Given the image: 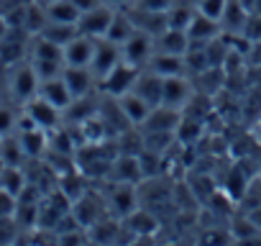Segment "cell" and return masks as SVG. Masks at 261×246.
I'll return each instance as SVG.
<instances>
[{
    "label": "cell",
    "instance_id": "1",
    "mask_svg": "<svg viewBox=\"0 0 261 246\" xmlns=\"http://www.w3.org/2000/svg\"><path fill=\"white\" fill-rule=\"evenodd\" d=\"M139 77H141V67L120 59V62L102 77L100 90H102L108 97H120V95H125V92H130V90L136 87Z\"/></svg>",
    "mask_w": 261,
    "mask_h": 246
},
{
    "label": "cell",
    "instance_id": "2",
    "mask_svg": "<svg viewBox=\"0 0 261 246\" xmlns=\"http://www.w3.org/2000/svg\"><path fill=\"white\" fill-rule=\"evenodd\" d=\"M72 215L77 218V223H80L82 228H90V226H95L100 218H105V215H110V213H108L105 198H100L97 192L87 190V192H82V195L72 203Z\"/></svg>",
    "mask_w": 261,
    "mask_h": 246
},
{
    "label": "cell",
    "instance_id": "3",
    "mask_svg": "<svg viewBox=\"0 0 261 246\" xmlns=\"http://www.w3.org/2000/svg\"><path fill=\"white\" fill-rule=\"evenodd\" d=\"M139 200H141V198H139V187H136V185H125V182H115V185L110 187L108 198H105L108 213L115 215V218H120V220L139 208Z\"/></svg>",
    "mask_w": 261,
    "mask_h": 246
},
{
    "label": "cell",
    "instance_id": "4",
    "mask_svg": "<svg viewBox=\"0 0 261 246\" xmlns=\"http://www.w3.org/2000/svg\"><path fill=\"white\" fill-rule=\"evenodd\" d=\"M113 16H115L113 6H110V3H100V6H95V8H90V11H85V13L80 16L77 29H80V34H85V36L102 39V36L108 34V29H110Z\"/></svg>",
    "mask_w": 261,
    "mask_h": 246
},
{
    "label": "cell",
    "instance_id": "5",
    "mask_svg": "<svg viewBox=\"0 0 261 246\" xmlns=\"http://www.w3.org/2000/svg\"><path fill=\"white\" fill-rule=\"evenodd\" d=\"M39 87H41V80H39L34 64L18 62L16 69L11 72V92H13V97L21 100V103H29L31 97L39 95Z\"/></svg>",
    "mask_w": 261,
    "mask_h": 246
},
{
    "label": "cell",
    "instance_id": "6",
    "mask_svg": "<svg viewBox=\"0 0 261 246\" xmlns=\"http://www.w3.org/2000/svg\"><path fill=\"white\" fill-rule=\"evenodd\" d=\"M120 52H123L125 62H130V64H136V67L144 69L149 64L151 54H154V36L141 31V29H136L134 34H130V39L120 46Z\"/></svg>",
    "mask_w": 261,
    "mask_h": 246
},
{
    "label": "cell",
    "instance_id": "7",
    "mask_svg": "<svg viewBox=\"0 0 261 246\" xmlns=\"http://www.w3.org/2000/svg\"><path fill=\"white\" fill-rule=\"evenodd\" d=\"M110 180L113 182H125V185H141L146 180L144 167H141V157L136 154H118L110 169Z\"/></svg>",
    "mask_w": 261,
    "mask_h": 246
},
{
    "label": "cell",
    "instance_id": "8",
    "mask_svg": "<svg viewBox=\"0 0 261 246\" xmlns=\"http://www.w3.org/2000/svg\"><path fill=\"white\" fill-rule=\"evenodd\" d=\"M123 59V52H120V44H113L110 39H97L95 41V54H92V64L90 69L95 72L97 80H102L118 62Z\"/></svg>",
    "mask_w": 261,
    "mask_h": 246
},
{
    "label": "cell",
    "instance_id": "9",
    "mask_svg": "<svg viewBox=\"0 0 261 246\" xmlns=\"http://www.w3.org/2000/svg\"><path fill=\"white\" fill-rule=\"evenodd\" d=\"M26 113L36 120V126L44 129V131H54V129H59L62 115H64L57 105H51V103H49L46 97H41V95H36V97H31V100L26 103Z\"/></svg>",
    "mask_w": 261,
    "mask_h": 246
},
{
    "label": "cell",
    "instance_id": "10",
    "mask_svg": "<svg viewBox=\"0 0 261 246\" xmlns=\"http://www.w3.org/2000/svg\"><path fill=\"white\" fill-rule=\"evenodd\" d=\"M123 228L134 236V238H146V236H151V233H156L159 228H162V223H159V218H156V213L151 210V208H136L130 215H125L123 218Z\"/></svg>",
    "mask_w": 261,
    "mask_h": 246
},
{
    "label": "cell",
    "instance_id": "11",
    "mask_svg": "<svg viewBox=\"0 0 261 246\" xmlns=\"http://www.w3.org/2000/svg\"><path fill=\"white\" fill-rule=\"evenodd\" d=\"M125 13L130 16V21L136 23V29L151 34L154 39L169 29V18H167V11H146V8H139V6H128Z\"/></svg>",
    "mask_w": 261,
    "mask_h": 246
},
{
    "label": "cell",
    "instance_id": "12",
    "mask_svg": "<svg viewBox=\"0 0 261 246\" xmlns=\"http://www.w3.org/2000/svg\"><path fill=\"white\" fill-rule=\"evenodd\" d=\"M182 120V110L179 108H172V105H154L149 118L144 120L141 131H177Z\"/></svg>",
    "mask_w": 261,
    "mask_h": 246
},
{
    "label": "cell",
    "instance_id": "13",
    "mask_svg": "<svg viewBox=\"0 0 261 246\" xmlns=\"http://www.w3.org/2000/svg\"><path fill=\"white\" fill-rule=\"evenodd\" d=\"M95 41L92 36H74L67 46H64V64L67 67H90L92 64V54H95Z\"/></svg>",
    "mask_w": 261,
    "mask_h": 246
},
{
    "label": "cell",
    "instance_id": "14",
    "mask_svg": "<svg viewBox=\"0 0 261 246\" xmlns=\"http://www.w3.org/2000/svg\"><path fill=\"white\" fill-rule=\"evenodd\" d=\"M192 92H195V85H192V80H187L185 75L164 77V97H162V103L182 110V108L187 105V100L192 97Z\"/></svg>",
    "mask_w": 261,
    "mask_h": 246
},
{
    "label": "cell",
    "instance_id": "15",
    "mask_svg": "<svg viewBox=\"0 0 261 246\" xmlns=\"http://www.w3.org/2000/svg\"><path fill=\"white\" fill-rule=\"evenodd\" d=\"M118 103H120V110H123V115H125V120L130 123V126H144V120L149 118V113H151V108L154 105H149L139 92H125V95H120V97H115Z\"/></svg>",
    "mask_w": 261,
    "mask_h": 246
},
{
    "label": "cell",
    "instance_id": "16",
    "mask_svg": "<svg viewBox=\"0 0 261 246\" xmlns=\"http://www.w3.org/2000/svg\"><path fill=\"white\" fill-rule=\"evenodd\" d=\"M39 95L46 97L51 105H57L62 113H64V110L72 105V100H74V95H72V90L67 87V82H64L62 75H59V77H51V80H41Z\"/></svg>",
    "mask_w": 261,
    "mask_h": 246
},
{
    "label": "cell",
    "instance_id": "17",
    "mask_svg": "<svg viewBox=\"0 0 261 246\" xmlns=\"http://www.w3.org/2000/svg\"><path fill=\"white\" fill-rule=\"evenodd\" d=\"M26 36H31L26 29H13L11 26L8 36L0 41V62L3 64H18L23 52H26V44H23Z\"/></svg>",
    "mask_w": 261,
    "mask_h": 246
},
{
    "label": "cell",
    "instance_id": "18",
    "mask_svg": "<svg viewBox=\"0 0 261 246\" xmlns=\"http://www.w3.org/2000/svg\"><path fill=\"white\" fill-rule=\"evenodd\" d=\"M146 67L151 72L162 75V77H174V75H185L187 72L185 54H169V52H154Z\"/></svg>",
    "mask_w": 261,
    "mask_h": 246
},
{
    "label": "cell",
    "instance_id": "19",
    "mask_svg": "<svg viewBox=\"0 0 261 246\" xmlns=\"http://www.w3.org/2000/svg\"><path fill=\"white\" fill-rule=\"evenodd\" d=\"M120 233H123V220L115 215H105L95 226L87 228L90 243H113V241H120Z\"/></svg>",
    "mask_w": 261,
    "mask_h": 246
},
{
    "label": "cell",
    "instance_id": "20",
    "mask_svg": "<svg viewBox=\"0 0 261 246\" xmlns=\"http://www.w3.org/2000/svg\"><path fill=\"white\" fill-rule=\"evenodd\" d=\"M134 92H139L149 105H162V97H164V77L156 75V72H141Z\"/></svg>",
    "mask_w": 261,
    "mask_h": 246
},
{
    "label": "cell",
    "instance_id": "21",
    "mask_svg": "<svg viewBox=\"0 0 261 246\" xmlns=\"http://www.w3.org/2000/svg\"><path fill=\"white\" fill-rule=\"evenodd\" d=\"M62 77H64V82H67V87L72 90L74 97H85V95H90V90H92L95 72H92L90 67H64Z\"/></svg>",
    "mask_w": 261,
    "mask_h": 246
},
{
    "label": "cell",
    "instance_id": "22",
    "mask_svg": "<svg viewBox=\"0 0 261 246\" xmlns=\"http://www.w3.org/2000/svg\"><path fill=\"white\" fill-rule=\"evenodd\" d=\"M220 34H223L220 21L207 18V16H202L200 11L195 13L192 23L187 26V36H190V41H213V39H218Z\"/></svg>",
    "mask_w": 261,
    "mask_h": 246
},
{
    "label": "cell",
    "instance_id": "23",
    "mask_svg": "<svg viewBox=\"0 0 261 246\" xmlns=\"http://www.w3.org/2000/svg\"><path fill=\"white\" fill-rule=\"evenodd\" d=\"M228 228H230V233H233V241H243V243L261 241V231L253 226V220H251L241 208L228 218Z\"/></svg>",
    "mask_w": 261,
    "mask_h": 246
},
{
    "label": "cell",
    "instance_id": "24",
    "mask_svg": "<svg viewBox=\"0 0 261 246\" xmlns=\"http://www.w3.org/2000/svg\"><path fill=\"white\" fill-rule=\"evenodd\" d=\"M190 46V36L182 29H167L154 39V52H169V54H185Z\"/></svg>",
    "mask_w": 261,
    "mask_h": 246
},
{
    "label": "cell",
    "instance_id": "25",
    "mask_svg": "<svg viewBox=\"0 0 261 246\" xmlns=\"http://www.w3.org/2000/svg\"><path fill=\"white\" fill-rule=\"evenodd\" d=\"M248 8H243L241 0H228L225 3V11H223V18H220V29L223 34H241L243 31V23L248 18Z\"/></svg>",
    "mask_w": 261,
    "mask_h": 246
},
{
    "label": "cell",
    "instance_id": "26",
    "mask_svg": "<svg viewBox=\"0 0 261 246\" xmlns=\"http://www.w3.org/2000/svg\"><path fill=\"white\" fill-rule=\"evenodd\" d=\"M18 139H21V146H23L29 159H39V157H44L49 152V131H44V129L21 131Z\"/></svg>",
    "mask_w": 261,
    "mask_h": 246
},
{
    "label": "cell",
    "instance_id": "27",
    "mask_svg": "<svg viewBox=\"0 0 261 246\" xmlns=\"http://www.w3.org/2000/svg\"><path fill=\"white\" fill-rule=\"evenodd\" d=\"M136 31V23L130 21V16L125 13V8H120V11H115V16H113V21H110V29H108V34L102 36V39H110L113 44H125L128 39H130V34Z\"/></svg>",
    "mask_w": 261,
    "mask_h": 246
},
{
    "label": "cell",
    "instance_id": "28",
    "mask_svg": "<svg viewBox=\"0 0 261 246\" xmlns=\"http://www.w3.org/2000/svg\"><path fill=\"white\" fill-rule=\"evenodd\" d=\"M225 77H228V75L223 72V67H207L205 72H200V75L192 77V85H195V90H200V92H205V95H215V92L223 87Z\"/></svg>",
    "mask_w": 261,
    "mask_h": 246
},
{
    "label": "cell",
    "instance_id": "29",
    "mask_svg": "<svg viewBox=\"0 0 261 246\" xmlns=\"http://www.w3.org/2000/svg\"><path fill=\"white\" fill-rule=\"evenodd\" d=\"M29 159L23 146H21V139L8 134V136H0V162L6 167H21V162Z\"/></svg>",
    "mask_w": 261,
    "mask_h": 246
},
{
    "label": "cell",
    "instance_id": "30",
    "mask_svg": "<svg viewBox=\"0 0 261 246\" xmlns=\"http://www.w3.org/2000/svg\"><path fill=\"white\" fill-rule=\"evenodd\" d=\"M49 23V13H46V3H36V0H29L26 6V18H23V29L31 36H39L44 31V26Z\"/></svg>",
    "mask_w": 261,
    "mask_h": 246
},
{
    "label": "cell",
    "instance_id": "31",
    "mask_svg": "<svg viewBox=\"0 0 261 246\" xmlns=\"http://www.w3.org/2000/svg\"><path fill=\"white\" fill-rule=\"evenodd\" d=\"M46 13H49V21H57V23H77L82 11L72 3V0H54V3H46Z\"/></svg>",
    "mask_w": 261,
    "mask_h": 246
},
{
    "label": "cell",
    "instance_id": "32",
    "mask_svg": "<svg viewBox=\"0 0 261 246\" xmlns=\"http://www.w3.org/2000/svg\"><path fill=\"white\" fill-rule=\"evenodd\" d=\"M39 36H44V39H49V41H54V44H59V46H67L74 36H80V29H77V23H57V21H49Z\"/></svg>",
    "mask_w": 261,
    "mask_h": 246
},
{
    "label": "cell",
    "instance_id": "33",
    "mask_svg": "<svg viewBox=\"0 0 261 246\" xmlns=\"http://www.w3.org/2000/svg\"><path fill=\"white\" fill-rule=\"evenodd\" d=\"M197 8L192 3H187V0H179V3H172V8L167 11V18H169V29H182L187 31V26L192 23Z\"/></svg>",
    "mask_w": 261,
    "mask_h": 246
},
{
    "label": "cell",
    "instance_id": "34",
    "mask_svg": "<svg viewBox=\"0 0 261 246\" xmlns=\"http://www.w3.org/2000/svg\"><path fill=\"white\" fill-rule=\"evenodd\" d=\"M26 185H29V180H26V172L21 167H6L3 164V169H0V187L18 198L26 190Z\"/></svg>",
    "mask_w": 261,
    "mask_h": 246
},
{
    "label": "cell",
    "instance_id": "35",
    "mask_svg": "<svg viewBox=\"0 0 261 246\" xmlns=\"http://www.w3.org/2000/svg\"><path fill=\"white\" fill-rule=\"evenodd\" d=\"M95 113H100V108L85 95V97H74V100H72V105L64 110V118H67L69 123H82V120L92 118Z\"/></svg>",
    "mask_w": 261,
    "mask_h": 246
},
{
    "label": "cell",
    "instance_id": "36",
    "mask_svg": "<svg viewBox=\"0 0 261 246\" xmlns=\"http://www.w3.org/2000/svg\"><path fill=\"white\" fill-rule=\"evenodd\" d=\"M248 180H251V177H246V175H243V164H238V167H233V169L228 172V177L223 180V190H225L236 203H238V200L243 198V192H246Z\"/></svg>",
    "mask_w": 261,
    "mask_h": 246
},
{
    "label": "cell",
    "instance_id": "37",
    "mask_svg": "<svg viewBox=\"0 0 261 246\" xmlns=\"http://www.w3.org/2000/svg\"><path fill=\"white\" fill-rule=\"evenodd\" d=\"M174 136H177L185 146H192V144L202 136V120H195V118L182 115V120H179V126H177Z\"/></svg>",
    "mask_w": 261,
    "mask_h": 246
},
{
    "label": "cell",
    "instance_id": "38",
    "mask_svg": "<svg viewBox=\"0 0 261 246\" xmlns=\"http://www.w3.org/2000/svg\"><path fill=\"white\" fill-rule=\"evenodd\" d=\"M174 131H144V149L164 154L172 144H174Z\"/></svg>",
    "mask_w": 261,
    "mask_h": 246
},
{
    "label": "cell",
    "instance_id": "39",
    "mask_svg": "<svg viewBox=\"0 0 261 246\" xmlns=\"http://www.w3.org/2000/svg\"><path fill=\"white\" fill-rule=\"evenodd\" d=\"M261 205V175H253L246 185V192L243 198L238 200V208L241 210H251V208H258Z\"/></svg>",
    "mask_w": 261,
    "mask_h": 246
},
{
    "label": "cell",
    "instance_id": "40",
    "mask_svg": "<svg viewBox=\"0 0 261 246\" xmlns=\"http://www.w3.org/2000/svg\"><path fill=\"white\" fill-rule=\"evenodd\" d=\"M187 182H190V187H192V192L197 195V200H200V203H205V200H207V198L218 190L210 175H200V172H197V175H192Z\"/></svg>",
    "mask_w": 261,
    "mask_h": 246
},
{
    "label": "cell",
    "instance_id": "41",
    "mask_svg": "<svg viewBox=\"0 0 261 246\" xmlns=\"http://www.w3.org/2000/svg\"><path fill=\"white\" fill-rule=\"evenodd\" d=\"M34 64V69H36V75H39V80H51V77H59L62 72H64V62H59V59H34L31 62Z\"/></svg>",
    "mask_w": 261,
    "mask_h": 246
},
{
    "label": "cell",
    "instance_id": "42",
    "mask_svg": "<svg viewBox=\"0 0 261 246\" xmlns=\"http://www.w3.org/2000/svg\"><path fill=\"white\" fill-rule=\"evenodd\" d=\"M21 231L23 228L18 226L16 218H0V243H16Z\"/></svg>",
    "mask_w": 261,
    "mask_h": 246
},
{
    "label": "cell",
    "instance_id": "43",
    "mask_svg": "<svg viewBox=\"0 0 261 246\" xmlns=\"http://www.w3.org/2000/svg\"><path fill=\"white\" fill-rule=\"evenodd\" d=\"M248 41H261V13L258 11H251L248 13V18H246V23H243V31H241Z\"/></svg>",
    "mask_w": 261,
    "mask_h": 246
},
{
    "label": "cell",
    "instance_id": "44",
    "mask_svg": "<svg viewBox=\"0 0 261 246\" xmlns=\"http://www.w3.org/2000/svg\"><path fill=\"white\" fill-rule=\"evenodd\" d=\"M225 3H228V0H200L197 11H200L202 16H207V18L220 21V18H223V11H225Z\"/></svg>",
    "mask_w": 261,
    "mask_h": 246
},
{
    "label": "cell",
    "instance_id": "45",
    "mask_svg": "<svg viewBox=\"0 0 261 246\" xmlns=\"http://www.w3.org/2000/svg\"><path fill=\"white\" fill-rule=\"evenodd\" d=\"M16 208H18V198L0 187V218H13Z\"/></svg>",
    "mask_w": 261,
    "mask_h": 246
},
{
    "label": "cell",
    "instance_id": "46",
    "mask_svg": "<svg viewBox=\"0 0 261 246\" xmlns=\"http://www.w3.org/2000/svg\"><path fill=\"white\" fill-rule=\"evenodd\" d=\"M16 120H18V115H16L11 108L0 105V136L13 134V131H16Z\"/></svg>",
    "mask_w": 261,
    "mask_h": 246
},
{
    "label": "cell",
    "instance_id": "47",
    "mask_svg": "<svg viewBox=\"0 0 261 246\" xmlns=\"http://www.w3.org/2000/svg\"><path fill=\"white\" fill-rule=\"evenodd\" d=\"M174 0H134V6L146 8V11H169Z\"/></svg>",
    "mask_w": 261,
    "mask_h": 246
},
{
    "label": "cell",
    "instance_id": "48",
    "mask_svg": "<svg viewBox=\"0 0 261 246\" xmlns=\"http://www.w3.org/2000/svg\"><path fill=\"white\" fill-rule=\"evenodd\" d=\"M72 3L85 13V11H90V8H95V6H100V3H105V0H72Z\"/></svg>",
    "mask_w": 261,
    "mask_h": 246
},
{
    "label": "cell",
    "instance_id": "49",
    "mask_svg": "<svg viewBox=\"0 0 261 246\" xmlns=\"http://www.w3.org/2000/svg\"><path fill=\"white\" fill-rule=\"evenodd\" d=\"M243 213H246V215L253 220V226L261 231V205H258V208H251V210H243Z\"/></svg>",
    "mask_w": 261,
    "mask_h": 246
},
{
    "label": "cell",
    "instance_id": "50",
    "mask_svg": "<svg viewBox=\"0 0 261 246\" xmlns=\"http://www.w3.org/2000/svg\"><path fill=\"white\" fill-rule=\"evenodd\" d=\"M8 31H11V26H8V21L0 16V41H3L6 36H8Z\"/></svg>",
    "mask_w": 261,
    "mask_h": 246
},
{
    "label": "cell",
    "instance_id": "51",
    "mask_svg": "<svg viewBox=\"0 0 261 246\" xmlns=\"http://www.w3.org/2000/svg\"><path fill=\"white\" fill-rule=\"evenodd\" d=\"M105 3H110V6H120V8H125V6H130L134 0H105Z\"/></svg>",
    "mask_w": 261,
    "mask_h": 246
},
{
    "label": "cell",
    "instance_id": "52",
    "mask_svg": "<svg viewBox=\"0 0 261 246\" xmlns=\"http://www.w3.org/2000/svg\"><path fill=\"white\" fill-rule=\"evenodd\" d=\"M241 3H243V8H248V11H256L258 0H241Z\"/></svg>",
    "mask_w": 261,
    "mask_h": 246
},
{
    "label": "cell",
    "instance_id": "53",
    "mask_svg": "<svg viewBox=\"0 0 261 246\" xmlns=\"http://www.w3.org/2000/svg\"><path fill=\"white\" fill-rule=\"evenodd\" d=\"M187 3H192V6H195V8H197V3H200V0H187Z\"/></svg>",
    "mask_w": 261,
    "mask_h": 246
},
{
    "label": "cell",
    "instance_id": "54",
    "mask_svg": "<svg viewBox=\"0 0 261 246\" xmlns=\"http://www.w3.org/2000/svg\"><path fill=\"white\" fill-rule=\"evenodd\" d=\"M44 3H54V0H44Z\"/></svg>",
    "mask_w": 261,
    "mask_h": 246
},
{
    "label": "cell",
    "instance_id": "55",
    "mask_svg": "<svg viewBox=\"0 0 261 246\" xmlns=\"http://www.w3.org/2000/svg\"><path fill=\"white\" fill-rule=\"evenodd\" d=\"M258 175H261V167H258Z\"/></svg>",
    "mask_w": 261,
    "mask_h": 246
}]
</instances>
